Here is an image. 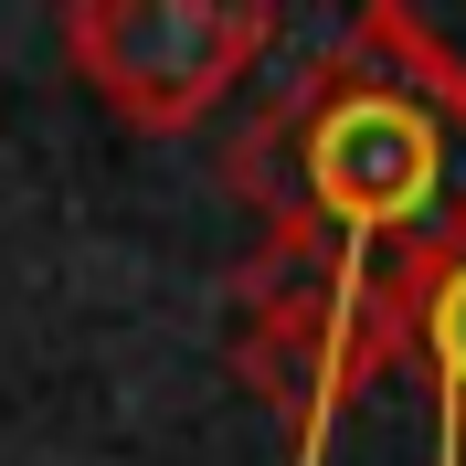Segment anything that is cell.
Returning <instances> with one entry per match:
<instances>
[{
  "label": "cell",
  "mask_w": 466,
  "mask_h": 466,
  "mask_svg": "<svg viewBox=\"0 0 466 466\" xmlns=\"http://www.w3.org/2000/svg\"><path fill=\"white\" fill-rule=\"evenodd\" d=\"M223 180L255 212V255L413 297V276L466 244V64L435 22L371 0L233 138Z\"/></svg>",
  "instance_id": "1"
},
{
  "label": "cell",
  "mask_w": 466,
  "mask_h": 466,
  "mask_svg": "<svg viewBox=\"0 0 466 466\" xmlns=\"http://www.w3.org/2000/svg\"><path fill=\"white\" fill-rule=\"evenodd\" d=\"M54 32H64V64L96 86L106 116L170 138V127H202L265 64L276 11L265 0H75Z\"/></svg>",
  "instance_id": "2"
},
{
  "label": "cell",
  "mask_w": 466,
  "mask_h": 466,
  "mask_svg": "<svg viewBox=\"0 0 466 466\" xmlns=\"http://www.w3.org/2000/svg\"><path fill=\"white\" fill-rule=\"evenodd\" d=\"M403 360L424 371L445 413V466L466 456V244H445L424 276H413V308H403Z\"/></svg>",
  "instance_id": "3"
}]
</instances>
